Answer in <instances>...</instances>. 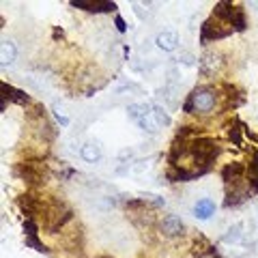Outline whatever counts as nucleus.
I'll list each match as a JSON object with an SVG mask.
<instances>
[{
  "instance_id": "1",
  "label": "nucleus",
  "mask_w": 258,
  "mask_h": 258,
  "mask_svg": "<svg viewBox=\"0 0 258 258\" xmlns=\"http://www.w3.org/2000/svg\"><path fill=\"white\" fill-rule=\"evenodd\" d=\"M215 101H217V93L211 86H198L189 95V101L185 106V110L194 112V114H209L215 108Z\"/></svg>"
},
{
  "instance_id": "2",
  "label": "nucleus",
  "mask_w": 258,
  "mask_h": 258,
  "mask_svg": "<svg viewBox=\"0 0 258 258\" xmlns=\"http://www.w3.org/2000/svg\"><path fill=\"white\" fill-rule=\"evenodd\" d=\"M179 43H181L179 32L172 30V28L161 30V32H157V37H155V45L159 47V50H164V52H174L176 47H179Z\"/></svg>"
},
{
  "instance_id": "6",
  "label": "nucleus",
  "mask_w": 258,
  "mask_h": 258,
  "mask_svg": "<svg viewBox=\"0 0 258 258\" xmlns=\"http://www.w3.org/2000/svg\"><path fill=\"white\" fill-rule=\"evenodd\" d=\"M80 157H82L86 164H97V161H101L103 153L97 142H86V144H82V149H80Z\"/></svg>"
},
{
  "instance_id": "14",
  "label": "nucleus",
  "mask_w": 258,
  "mask_h": 258,
  "mask_svg": "<svg viewBox=\"0 0 258 258\" xmlns=\"http://www.w3.org/2000/svg\"><path fill=\"white\" fill-rule=\"evenodd\" d=\"M179 62L185 64V67H194V64H196V58H194L189 52H183V54L179 56Z\"/></svg>"
},
{
  "instance_id": "16",
  "label": "nucleus",
  "mask_w": 258,
  "mask_h": 258,
  "mask_svg": "<svg viewBox=\"0 0 258 258\" xmlns=\"http://www.w3.org/2000/svg\"><path fill=\"white\" fill-rule=\"evenodd\" d=\"M200 258H215V254H213V252H207V254H203Z\"/></svg>"
},
{
  "instance_id": "11",
  "label": "nucleus",
  "mask_w": 258,
  "mask_h": 258,
  "mask_svg": "<svg viewBox=\"0 0 258 258\" xmlns=\"http://www.w3.org/2000/svg\"><path fill=\"white\" fill-rule=\"evenodd\" d=\"M153 118H155L157 127H168V125L172 123V118H170V114L166 112L164 106H153Z\"/></svg>"
},
{
  "instance_id": "13",
  "label": "nucleus",
  "mask_w": 258,
  "mask_h": 258,
  "mask_svg": "<svg viewBox=\"0 0 258 258\" xmlns=\"http://www.w3.org/2000/svg\"><path fill=\"white\" fill-rule=\"evenodd\" d=\"M144 7H149V5H144V3H134V11H136V15H138L140 20H147L149 18V11H144Z\"/></svg>"
},
{
  "instance_id": "10",
  "label": "nucleus",
  "mask_w": 258,
  "mask_h": 258,
  "mask_svg": "<svg viewBox=\"0 0 258 258\" xmlns=\"http://www.w3.org/2000/svg\"><path fill=\"white\" fill-rule=\"evenodd\" d=\"M241 230H243V226H241V224H235V226H230V228L224 232L222 241H224L226 245H235V243H239V241L243 239V232H241Z\"/></svg>"
},
{
  "instance_id": "5",
  "label": "nucleus",
  "mask_w": 258,
  "mask_h": 258,
  "mask_svg": "<svg viewBox=\"0 0 258 258\" xmlns=\"http://www.w3.org/2000/svg\"><path fill=\"white\" fill-rule=\"evenodd\" d=\"M194 217H198V220H211L213 213H215V203L211 198H198L196 205H194Z\"/></svg>"
},
{
  "instance_id": "9",
  "label": "nucleus",
  "mask_w": 258,
  "mask_h": 258,
  "mask_svg": "<svg viewBox=\"0 0 258 258\" xmlns=\"http://www.w3.org/2000/svg\"><path fill=\"white\" fill-rule=\"evenodd\" d=\"M71 7H86V11H110V9H116L114 3H86V0H74Z\"/></svg>"
},
{
  "instance_id": "7",
  "label": "nucleus",
  "mask_w": 258,
  "mask_h": 258,
  "mask_svg": "<svg viewBox=\"0 0 258 258\" xmlns=\"http://www.w3.org/2000/svg\"><path fill=\"white\" fill-rule=\"evenodd\" d=\"M220 67H222V56L215 54V52H209L200 58V69H203L207 76H213Z\"/></svg>"
},
{
  "instance_id": "4",
  "label": "nucleus",
  "mask_w": 258,
  "mask_h": 258,
  "mask_svg": "<svg viewBox=\"0 0 258 258\" xmlns=\"http://www.w3.org/2000/svg\"><path fill=\"white\" fill-rule=\"evenodd\" d=\"M15 60H18V45L11 39H3V43H0V64L11 67Z\"/></svg>"
},
{
  "instance_id": "8",
  "label": "nucleus",
  "mask_w": 258,
  "mask_h": 258,
  "mask_svg": "<svg viewBox=\"0 0 258 258\" xmlns=\"http://www.w3.org/2000/svg\"><path fill=\"white\" fill-rule=\"evenodd\" d=\"M153 114V106H149V103H132V106L127 108V116L134 120V123H138V120H142L144 116H151Z\"/></svg>"
},
{
  "instance_id": "15",
  "label": "nucleus",
  "mask_w": 258,
  "mask_h": 258,
  "mask_svg": "<svg viewBox=\"0 0 258 258\" xmlns=\"http://www.w3.org/2000/svg\"><path fill=\"white\" fill-rule=\"evenodd\" d=\"M116 24H118V30H125V22L120 18H116Z\"/></svg>"
},
{
  "instance_id": "12",
  "label": "nucleus",
  "mask_w": 258,
  "mask_h": 258,
  "mask_svg": "<svg viewBox=\"0 0 258 258\" xmlns=\"http://www.w3.org/2000/svg\"><path fill=\"white\" fill-rule=\"evenodd\" d=\"M136 125H138L144 134H151V136L159 132V127H157V123H155V118H153V114H151V116H144V118H142V120H138Z\"/></svg>"
},
{
  "instance_id": "3",
  "label": "nucleus",
  "mask_w": 258,
  "mask_h": 258,
  "mask_svg": "<svg viewBox=\"0 0 258 258\" xmlns=\"http://www.w3.org/2000/svg\"><path fill=\"white\" fill-rule=\"evenodd\" d=\"M159 230H161V235L164 237H181L183 235V230H185V224L181 222V217L179 215H166L164 220H161L159 224Z\"/></svg>"
}]
</instances>
